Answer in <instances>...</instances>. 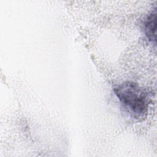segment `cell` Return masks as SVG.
<instances>
[{
  "mask_svg": "<svg viewBox=\"0 0 157 157\" xmlns=\"http://www.w3.org/2000/svg\"><path fill=\"white\" fill-rule=\"evenodd\" d=\"M113 91L122 107L132 118H145L148 113L150 102L147 90L133 82H124L117 85Z\"/></svg>",
  "mask_w": 157,
  "mask_h": 157,
  "instance_id": "obj_1",
  "label": "cell"
},
{
  "mask_svg": "<svg viewBox=\"0 0 157 157\" xmlns=\"http://www.w3.org/2000/svg\"><path fill=\"white\" fill-rule=\"evenodd\" d=\"M145 35L148 40L156 44V7L147 15L143 22Z\"/></svg>",
  "mask_w": 157,
  "mask_h": 157,
  "instance_id": "obj_2",
  "label": "cell"
}]
</instances>
